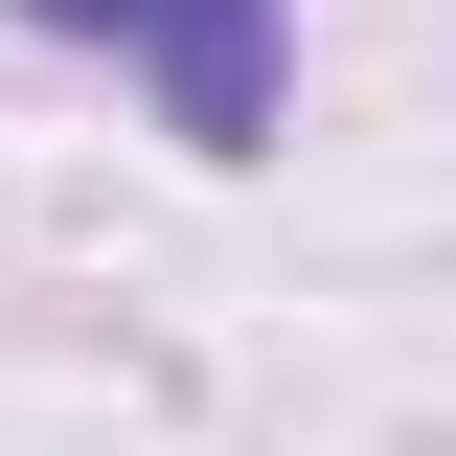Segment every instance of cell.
I'll use <instances>...</instances> for the list:
<instances>
[{
	"label": "cell",
	"instance_id": "obj_1",
	"mask_svg": "<svg viewBox=\"0 0 456 456\" xmlns=\"http://www.w3.org/2000/svg\"><path fill=\"white\" fill-rule=\"evenodd\" d=\"M23 23L114 46L137 92L183 114V160H251V137H274V0H23Z\"/></svg>",
	"mask_w": 456,
	"mask_h": 456
}]
</instances>
